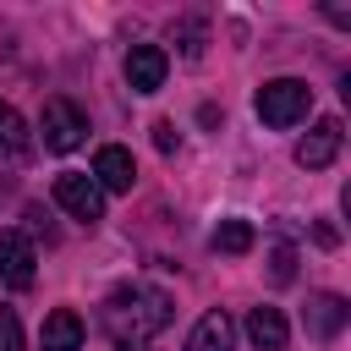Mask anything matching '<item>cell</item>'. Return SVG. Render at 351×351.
I'll return each mask as SVG.
<instances>
[{"mask_svg": "<svg viewBox=\"0 0 351 351\" xmlns=\"http://www.w3.org/2000/svg\"><path fill=\"white\" fill-rule=\"evenodd\" d=\"M346 324V302L340 296H313V307H307V329L313 335H335Z\"/></svg>", "mask_w": 351, "mask_h": 351, "instance_id": "cell-12", "label": "cell"}, {"mask_svg": "<svg viewBox=\"0 0 351 351\" xmlns=\"http://www.w3.org/2000/svg\"><path fill=\"white\" fill-rule=\"evenodd\" d=\"M44 351H82V318L71 307H55L44 318Z\"/></svg>", "mask_w": 351, "mask_h": 351, "instance_id": "cell-11", "label": "cell"}, {"mask_svg": "<svg viewBox=\"0 0 351 351\" xmlns=\"http://www.w3.org/2000/svg\"><path fill=\"white\" fill-rule=\"evenodd\" d=\"M99 324H104L110 346H121V351H143V346L170 324V296H165L159 285H121V291L104 296Z\"/></svg>", "mask_w": 351, "mask_h": 351, "instance_id": "cell-1", "label": "cell"}, {"mask_svg": "<svg viewBox=\"0 0 351 351\" xmlns=\"http://www.w3.org/2000/svg\"><path fill=\"white\" fill-rule=\"evenodd\" d=\"M82 137H88V115L71 99H49L44 104V148L49 154H71V148H82Z\"/></svg>", "mask_w": 351, "mask_h": 351, "instance_id": "cell-4", "label": "cell"}, {"mask_svg": "<svg viewBox=\"0 0 351 351\" xmlns=\"http://www.w3.org/2000/svg\"><path fill=\"white\" fill-rule=\"evenodd\" d=\"M230 346H236V324L225 307H208L186 335V351H230Z\"/></svg>", "mask_w": 351, "mask_h": 351, "instance_id": "cell-9", "label": "cell"}, {"mask_svg": "<svg viewBox=\"0 0 351 351\" xmlns=\"http://www.w3.org/2000/svg\"><path fill=\"white\" fill-rule=\"evenodd\" d=\"M0 351H22V318L11 307H0Z\"/></svg>", "mask_w": 351, "mask_h": 351, "instance_id": "cell-15", "label": "cell"}, {"mask_svg": "<svg viewBox=\"0 0 351 351\" xmlns=\"http://www.w3.org/2000/svg\"><path fill=\"white\" fill-rule=\"evenodd\" d=\"M93 181H99V192H132V181H137L132 154L115 148V143H104V148L93 154Z\"/></svg>", "mask_w": 351, "mask_h": 351, "instance_id": "cell-8", "label": "cell"}, {"mask_svg": "<svg viewBox=\"0 0 351 351\" xmlns=\"http://www.w3.org/2000/svg\"><path fill=\"white\" fill-rule=\"evenodd\" d=\"M252 241L258 236H252L247 219H219V230H214V252H230V258L236 252H252Z\"/></svg>", "mask_w": 351, "mask_h": 351, "instance_id": "cell-13", "label": "cell"}, {"mask_svg": "<svg viewBox=\"0 0 351 351\" xmlns=\"http://www.w3.org/2000/svg\"><path fill=\"white\" fill-rule=\"evenodd\" d=\"M291 274H296V252H291V247H274V280L285 285Z\"/></svg>", "mask_w": 351, "mask_h": 351, "instance_id": "cell-16", "label": "cell"}, {"mask_svg": "<svg viewBox=\"0 0 351 351\" xmlns=\"http://www.w3.org/2000/svg\"><path fill=\"white\" fill-rule=\"evenodd\" d=\"M252 110H258L263 126H296V121H307V110H313V88H307L302 77H274V82L258 88Z\"/></svg>", "mask_w": 351, "mask_h": 351, "instance_id": "cell-2", "label": "cell"}, {"mask_svg": "<svg viewBox=\"0 0 351 351\" xmlns=\"http://www.w3.org/2000/svg\"><path fill=\"white\" fill-rule=\"evenodd\" d=\"M49 192H55V203H60L71 219H82V225L104 219V192H99V181H93V176H82V170H60Z\"/></svg>", "mask_w": 351, "mask_h": 351, "instance_id": "cell-3", "label": "cell"}, {"mask_svg": "<svg viewBox=\"0 0 351 351\" xmlns=\"http://www.w3.org/2000/svg\"><path fill=\"white\" fill-rule=\"evenodd\" d=\"M154 143H159V154H170V148H176V126L159 121V126H154Z\"/></svg>", "mask_w": 351, "mask_h": 351, "instance_id": "cell-17", "label": "cell"}, {"mask_svg": "<svg viewBox=\"0 0 351 351\" xmlns=\"http://www.w3.org/2000/svg\"><path fill=\"white\" fill-rule=\"evenodd\" d=\"M247 340H252L258 351H285V346H291L285 313H280V307H252V313H247Z\"/></svg>", "mask_w": 351, "mask_h": 351, "instance_id": "cell-10", "label": "cell"}, {"mask_svg": "<svg viewBox=\"0 0 351 351\" xmlns=\"http://www.w3.org/2000/svg\"><path fill=\"white\" fill-rule=\"evenodd\" d=\"M340 121H318L302 143H296V165L302 170H324V165H335V154H340Z\"/></svg>", "mask_w": 351, "mask_h": 351, "instance_id": "cell-7", "label": "cell"}, {"mask_svg": "<svg viewBox=\"0 0 351 351\" xmlns=\"http://www.w3.org/2000/svg\"><path fill=\"white\" fill-rule=\"evenodd\" d=\"M22 148H27V121L11 104H0V154H22Z\"/></svg>", "mask_w": 351, "mask_h": 351, "instance_id": "cell-14", "label": "cell"}, {"mask_svg": "<svg viewBox=\"0 0 351 351\" xmlns=\"http://www.w3.org/2000/svg\"><path fill=\"white\" fill-rule=\"evenodd\" d=\"M33 263H38L33 241H27L22 230H0V280H5L11 291H27V285H33Z\"/></svg>", "mask_w": 351, "mask_h": 351, "instance_id": "cell-6", "label": "cell"}, {"mask_svg": "<svg viewBox=\"0 0 351 351\" xmlns=\"http://www.w3.org/2000/svg\"><path fill=\"white\" fill-rule=\"evenodd\" d=\"M165 77H170V55H165L159 44H132V55H126V82H132V93H159Z\"/></svg>", "mask_w": 351, "mask_h": 351, "instance_id": "cell-5", "label": "cell"}]
</instances>
